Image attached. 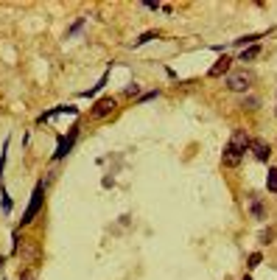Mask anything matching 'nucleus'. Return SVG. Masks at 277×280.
Returning a JSON list of instances; mask_svg holds the SVG:
<instances>
[{
    "instance_id": "obj_18",
    "label": "nucleus",
    "mask_w": 277,
    "mask_h": 280,
    "mask_svg": "<svg viewBox=\"0 0 277 280\" xmlns=\"http://www.w3.org/2000/svg\"><path fill=\"white\" fill-rule=\"evenodd\" d=\"M25 280H31V278H25Z\"/></svg>"
},
{
    "instance_id": "obj_17",
    "label": "nucleus",
    "mask_w": 277,
    "mask_h": 280,
    "mask_svg": "<svg viewBox=\"0 0 277 280\" xmlns=\"http://www.w3.org/2000/svg\"><path fill=\"white\" fill-rule=\"evenodd\" d=\"M0 266H3V255H0Z\"/></svg>"
},
{
    "instance_id": "obj_14",
    "label": "nucleus",
    "mask_w": 277,
    "mask_h": 280,
    "mask_svg": "<svg viewBox=\"0 0 277 280\" xmlns=\"http://www.w3.org/2000/svg\"><path fill=\"white\" fill-rule=\"evenodd\" d=\"M154 37H157L154 31H148V34H143L140 39H134V45H143V42H148V39H154Z\"/></svg>"
},
{
    "instance_id": "obj_1",
    "label": "nucleus",
    "mask_w": 277,
    "mask_h": 280,
    "mask_svg": "<svg viewBox=\"0 0 277 280\" xmlns=\"http://www.w3.org/2000/svg\"><path fill=\"white\" fill-rule=\"evenodd\" d=\"M249 143H252V140H249V134H246V132H241V129L233 132L230 143L224 146V166H230V168L238 166V163H241V157H244V151L249 149Z\"/></svg>"
},
{
    "instance_id": "obj_11",
    "label": "nucleus",
    "mask_w": 277,
    "mask_h": 280,
    "mask_svg": "<svg viewBox=\"0 0 277 280\" xmlns=\"http://www.w3.org/2000/svg\"><path fill=\"white\" fill-rule=\"evenodd\" d=\"M252 213H255V219H263V205L258 196H252Z\"/></svg>"
},
{
    "instance_id": "obj_9",
    "label": "nucleus",
    "mask_w": 277,
    "mask_h": 280,
    "mask_svg": "<svg viewBox=\"0 0 277 280\" xmlns=\"http://www.w3.org/2000/svg\"><path fill=\"white\" fill-rule=\"evenodd\" d=\"M266 188L272 193H277V168H269V177H266Z\"/></svg>"
},
{
    "instance_id": "obj_3",
    "label": "nucleus",
    "mask_w": 277,
    "mask_h": 280,
    "mask_svg": "<svg viewBox=\"0 0 277 280\" xmlns=\"http://www.w3.org/2000/svg\"><path fill=\"white\" fill-rule=\"evenodd\" d=\"M42 190H45V182H37V188H34V196H31V205H28V210L22 213V224H31L37 219V213L42 207Z\"/></svg>"
},
{
    "instance_id": "obj_8",
    "label": "nucleus",
    "mask_w": 277,
    "mask_h": 280,
    "mask_svg": "<svg viewBox=\"0 0 277 280\" xmlns=\"http://www.w3.org/2000/svg\"><path fill=\"white\" fill-rule=\"evenodd\" d=\"M227 70H230V56H222V59H219V62L210 67V73H207V76H210V78H219V76H224Z\"/></svg>"
},
{
    "instance_id": "obj_2",
    "label": "nucleus",
    "mask_w": 277,
    "mask_h": 280,
    "mask_svg": "<svg viewBox=\"0 0 277 280\" xmlns=\"http://www.w3.org/2000/svg\"><path fill=\"white\" fill-rule=\"evenodd\" d=\"M252 81H255V76L249 70H235V73L227 76V87L233 90V93H246V90L252 87Z\"/></svg>"
},
{
    "instance_id": "obj_12",
    "label": "nucleus",
    "mask_w": 277,
    "mask_h": 280,
    "mask_svg": "<svg viewBox=\"0 0 277 280\" xmlns=\"http://www.w3.org/2000/svg\"><path fill=\"white\" fill-rule=\"evenodd\" d=\"M260 261H263V255H260V252H252V255H249V269L260 266Z\"/></svg>"
},
{
    "instance_id": "obj_10",
    "label": "nucleus",
    "mask_w": 277,
    "mask_h": 280,
    "mask_svg": "<svg viewBox=\"0 0 277 280\" xmlns=\"http://www.w3.org/2000/svg\"><path fill=\"white\" fill-rule=\"evenodd\" d=\"M258 54H260V48H258V45H252V48H246V51L238 56V59H241V62H249V59H255Z\"/></svg>"
},
{
    "instance_id": "obj_15",
    "label": "nucleus",
    "mask_w": 277,
    "mask_h": 280,
    "mask_svg": "<svg viewBox=\"0 0 277 280\" xmlns=\"http://www.w3.org/2000/svg\"><path fill=\"white\" fill-rule=\"evenodd\" d=\"M272 238H275V233L269 230V233H263V244H272Z\"/></svg>"
},
{
    "instance_id": "obj_16",
    "label": "nucleus",
    "mask_w": 277,
    "mask_h": 280,
    "mask_svg": "<svg viewBox=\"0 0 277 280\" xmlns=\"http://www.w3.org/2000/svg\"><path fill=\"white\" fill-rule=\"evenodd\" d=\"M241 280H252V278H249V275H244V278H241Z\"/></svg>"
},
{
    "instance_id": "obj_7",
    "label": "nucleus",
    "mask_w": 277,
    "mask_h": 280,
    "mask_svg": "<svg viewBox=\"0 0 277 280\" xmlns=\"http://www.w3.org/2000/svg\"><path fill=\"white\" fill-rule=\"evenodd\" d=\"M73 140H76V132H70L67 137H62V140H59V149H56V154H54V160H62V157H65L67 151H70Z\"/></svg>"
},
{
    "instance_id": "obj_6",
    "label": "nucleus",
    "mask_w": 277,
    "mask_h": 280,
    "mask_svg": "<svg viewBox=\"0 0 277 280\" xmlns=\"http://www.w3.org/2000/svg\"><path fill=\"white\" fill-rule=\"evenodd\" d=\"M249 149L255 151V157L260 160V163H266V160H269V154H272V149H269V143H266V140H252V143H249Z\"/></svg>"
},
{
    "instance_id": "obj_4",
    "label": "nucleus",
    "mask_w": 277,
    "mask_h": 280,
    "mask_svg": "<svg viewBox=\"0 0 277 280\" xmlns=\"http://www.w3.org/2000/svg\"><path fill=\"white\" fill-rule=\"evenodd\" d=\"M17 255L22 263H39V244L37 241H22V246H17Z\"/></svg>"
},
{
    "instance_id": "obj_13",
    "label": "nucleus",
    "mask_w": 277,
    "mask_h": 280,
    "mask_svg": "<svg viewBox=\"0 0 277 280\" xmlns=\"http://www.w3.org/2000/svg\"><path fill=\"white\" fill-rule=\"evenodd\" d=\"M258 104H260V98H255V95L244 101V107H246V110H258Z\"/></svg>"
},
{
    "instance_id": "obj_5",
    "label": "nucleus",
    "mask_w": 277,
    "mask_h": 280,
    "mask_svg": "<svg viewBox=\"0 0 277 280\" xmlns=\"http://www.w3.org/2000/svg\"><path fill=\"white\" fill-rule=\"evenodd\" d=\"M115 107H118V104H115V98H98L90 115H92V118H107V115H112V112H115Z\"/></svg>"
}]
</instances>
